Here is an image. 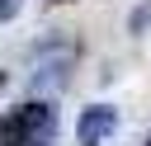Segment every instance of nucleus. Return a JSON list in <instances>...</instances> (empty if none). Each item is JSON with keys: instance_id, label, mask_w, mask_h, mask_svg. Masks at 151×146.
<instances>
[{"instance_id": "nucleus-1", "label": "nucleus", "mask_w": 151, "mask_h": 146, "mask_svg": "<svg viewBox=\"0 0 151 146\" xmlns=\"http://www.w3.org/2000/svg\"><path fill=\"white\" fill-rule=\"evenodd\" d=\"M113 127H118V113H113L109 104H94V108L80 113V122H76V141H80V146H99V141L113 137Z\"/></svg>"}, {"instance_id": "nucleus-2", "label": "nucleus", "mask_w": 151, "mask_h": 146, "mask_svg": "<svg viewBox=\"0 0 151 146\" xmlns=\"http://www.w3.org/2000/svg\"><path fill=\"white\" fill-rule=\"evenodd\" d=\"M71 57H76L71 47H66V52L57 47L52 57H42V61L33 66V75H28V89H38V94H47V89H61V85H66V71H71Z\"/></svg>"}, {"instance_id": "nucleus-3", "label": "nucleus", "mask_w": 151, "mask_h": 146, "mask_svg": "<svg viewBox=\"0 0 151 146\" xmlns=\"http://www.w3.org/2000/svg\"><path fill=\"white\" fill-rule=\"evenodd\" d=\"M14 14H19V0H0V24L14 19Z\"/></svg>"}, {"instance_id": "nucleus-4", "label": "nucleus", "mask_w": 151, "mask_h": 146, "mask_svg": "<svg viewBox=\"0 0 151 146\" xmlns=\"http://www.w3.org/2000/svg\"><path fill=\"white\" fill-rule=\"evenodd\" d=\"M0 85H5V75H0Z\"/></svg>"}, {"instance_id": "nucleus-5", "label": "nucleus", "mask_w": 151, "mask_h": 146, "mask_svg": "<svg viewBox=\"0 0 151 146\" xmlns=\"http://www.w3.org/2000/svg\"><path fill=\"white\" fill-rule=\"evenodd\" d=\"M146 146H151V141H146Z\"/></svg>"}]
</instances>
